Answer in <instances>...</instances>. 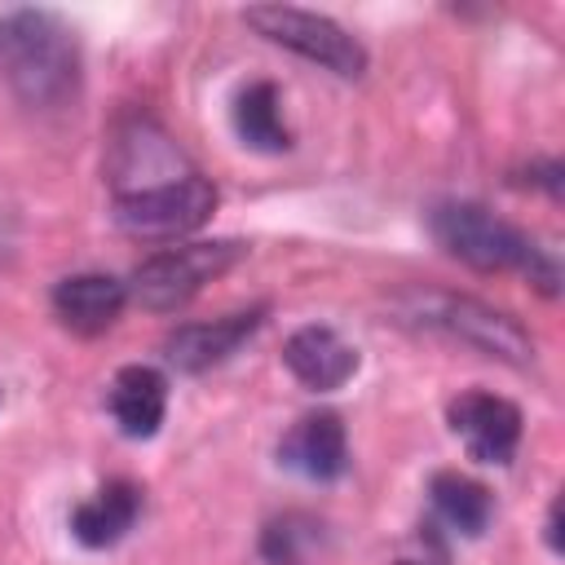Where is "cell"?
I'll return each instance as SVG.
<instances>
[{"mask_svg": "<svg viewBox=\"0 0 565 565\" xmlns=\"http://www.w3.org/2000/svg\"><path fill=\"white\" fill-rule=\"evenodd\" d=\"M0 79L26 106H57L79 88V40L49 9L0 18Z\"/></svg>", "mask_w": 565, "mask_h": 565, "instance_id": "obj_1", "label": "cell"}, {"mask_svg": "<svg viewBox=\"0 0 565 565\" xmlns=\"http://www.w3.org/2000/svg\"><path fill=\"white\" fill-rule=\"evenodd\" d=\"M428 230L455 260H463L481 274L521 269V274H530V282H539L547 296H556V260L525 230L503 221L499 212L455 199V203H437L428 212Z\"/></svg>", "mask_w": 565, "mask_h": 565, "instance_id": "obj_2", "label": "cell"}, {"mask_svg": "<svg viewBox=\"0 0 565 565\" xmlns=\"http://www.w3.org/2000/svg\"><path fill=\"white\" fill-rule=\"evenodd\" d=\"M243 256H247V243H238V238L181 243V247L154 252L150 260L137 265V274L128 282V296L150 313H172V309L190 305L203 291V282L234 269Z\"/></svg>", "mask_w": 565, "mask_h": 565, "instance_id": "obj_3", "label": "cell"}, {"mask_svg": "<svg viewBox=\"0 0 565 565\" xmlns=\"http://www.w3.org/2000/svg\"><path fill=\"white\" fill-rule=\"evenodd\" d=\"M243 22L265 35L269 44H282L291 53H300L305 62L327 66L340 79H358L366 71V49L358 35H349L335 18L327 13H309L296 4H252L243 13Z\"/></svg>", "mask_w": 565, "mask_h": 565, "instance_id": "obj_4", "label": "cell"}, {"mask_svg": "<svg viewBox=\"0 0 565 565\" xmlns=\"http://www.w3.org/2000/svg\"><path fill=\"white\" fill-rule=\"evenodd\" d=\"M411 318H419L428 331H441L459 344H472L499 362H512V366H530L534 362V340L530 331L508 318L503 309L494 305H481L472 296H446V291H424L415 296V309Z\"/></svg>", "mask_w": 565, "mask_h": 565, "instance_id": "obj_5", "label": "cell"}, {"mask_svg": "<svg viewBox=\"0 0 565 565\" xmlns=\"http://www.w3.org/2000/svg\"><path fill=\"white\" fill-rule=\"evenodd\" d=\"M212 212H216V185L199 172H185L181 181L115 199V225L141 243H177V238L194 234L199 225H207Z\"/></svg>", "mask_w": 565, "mask_h": 565, "instance_id": "obj_6", "label": "cell"}, {"mask_svg": "<svg viewBox=\"0 0 565 565\" xmlns=\"http://www.w3.org/2000/svg\"><path fill=\"white\" fill-rule=\"evenodd\" d=\"M190 168L181 159V150L168 141V132L150 119H128L115 141H110V181H115V199L124 194H141L168 181H181Z\"/></svg>", "mask_w": 565, "mask_h": 565, "instance_id": "obj_7", "label": "cell"}, {"mask_svg": "<svg viewBox=\"0 0 565 565\" xmlns=\"http://www.w3.org/2000/svg\"><path fill=\"white\" fill-rule=\"evenodd\" d=\"M450 433L463 441V450L481 463H512L521 446V411L486 388H468L446 406Z\"/></svg>", "mask_w": 565, "mask_h": 565, "instance_id": "obj_8", "label": "cell"}, {"mask_svg": "<svg viewBox=\"0 0 565 565\" xmlns=\"http://www.w3.org/2000/svg\"><path fill=\"white\" fill-rule=\"evenodd\" d=\"M260 322H265V309H247V313H230L212 322H185L163 340V358L181 375H203L221 366L230 353H238V344H247Z\"/></svg>", "mask_w": 565, "mask_h": 565, "instance_id": "obj_9", "label": "cell"}, {"mask_svg": "<svg viewBox=\"0 0 565 565\" xmlns=\"http://www.w3.org/2000/svg\"><path fill=\"white\" fill-rule=\"evenodd\" d=\"M278 463L309 481H335L349 468V441L340 415L335 411L300 415L278 441Z\"/></svg>", "mask_w": 565, "mask_h": 565, "instance_id": "obj_10", "label": "cell"}, {"mask_svg": "<svg viewBox=\"0 0 565 565\" xmlns=\"http://www.w3.org/2000/svg\"><path fill=\"white\" fill-rule=\"evenodd\" d=\"M282 362L287 371L313 388V393H331V388H344L358 371V349L331 331V327H300L287 344H282Z\"/></svg>", "mask_w": 565, "mask_h": 565, "instance_id": "obj_11", "label": "cell"}, {"mask_svg": "<svg viewBox=\"0 0 565 565\" xmlns=\"http://www.w3.org/2000/svg\"><path fill=\"white\" fill-rule=\"evenodd\" d=\"M124 305H128V282L110 274H71L53 287V313L75 335H97L115 327Z\"/></svg>", "mask_w": 565, "mask_h": 565, "instance_id": "obj_12", "label": "cell"}, {"mask_svg": "<svg viewBox=\"0 0 565 565\" xmlns=\"http://www.w3.org/2000/svg\"><path fill=\"white\" fill-rule=\"evenodd\" d=\"M110 415L119 424L124 437L132 441H150L168 415V380L154 366H124L110 380Z\"/></svg>", "mask_w": 565, "mask_h": 565, "instance_id": "obj_13", "label": "cell"}, {"mask_svg": "<svg viewBox=\"0 0 565 565\" xmlns=\"http://www.w3.org/2000/svg\"><path fill=\"white\" fill-rule=\"evenodd\" d=\"M141 516V490L132 481H106L97 494L75 503L71 512V534L84 547H115Z\"/></svg>", "mask_w": 565, "mask_h": 565, "instance_id": "obj_14", "label": "cell"}, {"mask_svg": "<svg viewBox=\"0 0 565 565\" xmlns=\"http://www.w3.org/2000/svg\"><path fill=\"white\" fill-rule=\"evenodd\" d=\"M230 119H234L238 141L252 146V150L282 154L291 146V132L282 124V97H278V84L274 79H252L247 88H238Z\"/></svg>", "mask_w": 565, "mask_h": 565, "instance_id": "obj_15", "label": "cell"}, {"mask_svg": "<svg viewBox=\"0 0 565 565\" xmlns=\"http://www.w3.org/2000/svg\"><path fill=\"white\" fill-rule=\"evenodd\" d=\"M428 494H433V512H437L441 525H450L463 539L486 534V525L494 516V499L477 477H468V472H433Z\"/></svg>", "mask_w": 565, "mask_h": 565, "instance_id": "obj_16", "label": "cell"}, {"mask_svg": "<svg viewBox=\"0 0 565 565\" xmlns=\"http://www.w3.org/2000/svg\"><path fill=\"white\" fill-rule=\"evenodd\" d=\"M397 565H450V552H446V539L437 534V525H419L411 534V543L402 547Z\"/></svg>", "mask_w": 565, "mask_h": 565, "instance_id": "obj_17", "label": "cell"}, {"mask_svg": "<svg viewBox=\"0 0 565 565\" xmlns=\"http://www.w3.org/2000/svg\"><path fill=\"white\" fill-rule=\"evenodd\" d=\"M547 547L561 552V503L547 508Z\"/></svg>", "mask_w": 565, "mask_h": 565, "instance_id": "obj_18", "label": "cell"}]
</instances>
